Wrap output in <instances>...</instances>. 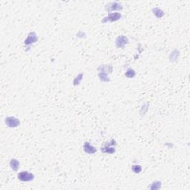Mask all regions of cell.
<instances>
[{"label": "cell", "mask_w": 190, "mask_h": 190, "mask_svg": "<svg viewBox=\"0 0 190 190\" xmlns=\"http://www.w3.org/2000/svg\"><path fill=\"white\" fill-rule=\"evenodd\" d=\"M116 145H117V142L115 140L112 139L109 142H107L103 147L100 148V151L103 153H105V154H112L116 151Z\"/></svg>", "instance_id": "1"}, {"label": "cell", "mask_w": 190, "mask_h": 190, "mask_svg": "<svg viewBox=\"0 0 190 190\" xmlns=\"http://www.w3.org/2000/svg\"><path fill=\"white\" fill-rule=\"evenodd\" d=\"M105 9L107 12L111 13L112 11H121L124 9V7L121 3L118 2H111L108 3L105 6Z\"/></svg>", "instance_id": "2"}, {"label": "cell", "mask_w": 190, "mask_h": 190, "mask_svg": "<svg viewBox=\"0 0 190 190\" xmlns=\"http://www.w3.org/2000/svg\"><path fill=\"white\" fill-rule=\"evenodd\" d=\"M17 178L22 182H29L34 180L35 176L33 173L28 171H22L20 172L17 175Z\"/></svg>", "instance_id": "3"}, {"label": "cell", "mask_w": 190, "mask_h": 190, "mask_svg": "<svg viewBox=\"0 0 190 190\" xmlns=\"http://www.w3.org/2000/svg\"><path fill=\"white\" fill-rule=\"evenodd\" d=\"M5 124L8 127L13 128L20 126V120L17 117L10 116V117H7L5 119Z\"/></svg>", "instance_id": "4"}, {"label": "cell", "mask_w": 190, "mask_h": 190, "mask_svg": "<svg viewBox=\"0 0 190 190\" xmlns=\"http://www.w3.org/2000/svg\"><path fill=\"white\" fill-rule=\"evenodd\" d=\"M122 18V14L119 12H114V13H109L108 17H105L102 20V23L105 24L106 22H114L118 21Z\"/></svg>", "instance_id": "5"}, {"label": "cell", "mask_w": 190, "mask_h": 190, "mask_svg": "<svg viewBox=\"0 0 190 190\" xmlns=\"http://www.w3.org/2000/svg\"><path fill=\"white\" fill-rule=\"evenodd\" d=\"M38 36L35 32H31L28 33L27 38L25 39V40L24 41L25 45L28 47H31V45L33 43H36L38 42Z\"/></svg>", "instance_id": "6"}, {"label": "cell", "mask_w": 190, "mask_h": 190, "mask_svg": "<svg viewBox=\"0 0 190 190\" xmlns=\"http://www.w3.org/2000/svg\"><path fill=\"white\" fill-rule=\"evenodd\" d=\"M128 43V39L127 38V36H124V35L119 36L115 40V46L117 47V48H123L126 46Z\"/></svg>", "instance_id": "7"}, {"label": "cell", "mask_w": 190, "mask_h": 190, "mask_svg": "<svg viewBox=\"0 0 190 190\" xmlns=\"http://www.w3.org/2000/svg\"><path fill=\"white\" fill-rule=\"evenodd\" d=\"M83 150L85 151V152L89 154H93L94 153L97 152V149L94 146H93L89 142H85L83 145Z\"/></svg>", "instance_id": "8"}, {"label": "cell", "mask_w": 190, "mask_h": 190, "mask_svg": "<svg viewBox=\"0 0 190 190\" xmlns=\"http://www.w3.org/2000/svg\"><path fill=\"white\" fill-rule=\"evenodd\" d=\"M97 71L100 72H103L105 74H111L113 71V67L111 65H101L97 68Z\"/></svg>", "instance_id": "9"}, {"label": "cell", "mask_w": 190, "mask_h": 190, "mask_svg": "<svg viewBox=\"0 0 190 190\" xmlns=\"http://www.w3.org/2000/svg\"><path fill=\"white\" fill-rule=\"evenodd\" d=\"M19 166H20V163L18 160L13 158V159L10 160V166L14 172H17L19 169Z\"/></svg>", "instance_id": "10"}, {"label": "cell", "mask_w": 190, "mask_h": 190, "mask_svg": "<svg viewBox=\"0 0 190 190\" xmlns=\"http://www.w3.org/2000/svg\"><path fill=\"white\" fill-rule=\"evenodd\" d=\"M152 13L154 14V17H157L158 19H161L163 16L165 15L164 11L163 10H161V8H152Z\"/></svg>", "instance_id": "11"}, {"label": "cell", "mask_w": 190, "mask_h": 190, "mask_svg": "<svg viewBox=\"0 0 190 190\" xmlns=\"http://www.w3.org/2000/svg\"><path fill=\"white\" fill-rule=\"evenodd\" d=\"M98 77H99V80L101 81V82H110V78L108 77V74L103 73V72H99L98 74Z\"/></svg>", "instance_id": "12"}, {"label": "cell", "mask_w": 190, "mask_h": 190, "mask_svg": "<svg viewBox=\"0 0 190 190\" xmlns=\"http://www.w3.org/2000/svg\"><path fill=\"white\" fill-rule=\"evenodd\" d=\"M125 76L127 78H134L136 76V72H135L133 68H128V69L126 70V73H125Z\"/></svg>", "instance_id": "13"}, {"label": "cell", "mask_w": 190, "mask_h": 190, "mask_svg": "<svg viewBox=\"0 0 190 190\" xmlns=\"http://www.w3.org/2000/svg\"><path fill=\"white\" fill-rule=\"evenodd\" d=\"M82 77H83V74H82V73L79 74L77 75L76 77H75L74 80V81H73V85L74 86H77L80 85L81 80H82Z\"/></svg>", "instance_id": "14"}, {"label": "cell", "mask_w": 190, "mask_h": 190, "mask_svg": "<svg viewBox=\"0 0 190 190\" xmlns=\"http://www.w3.org/2000/svg\"><path fill=\"white\" fill-rule=\"evenodd\" d=\"M161 184L162 183L161 181H154V182H153L152 184H151V186H149V188L150 189H158L161 187Z\"/></svg>", "instance_id": "15"}, {"label": "cell", "mask_w": 190, "mask_h": 190, "mask_svg": "<svg viewBox=\"0 0 190 190\" xmlns=\"http://www.w3.org/2000/svg\"><path fill=\"white\" fill-rule=\"evenodd\" d=\"M131 170H132L134 173L139 174L142 171V167L140 165H133L132 167H131Z\"/></svg>", "instance_id": "16"}]
</instances>
